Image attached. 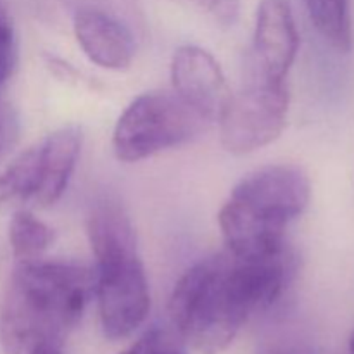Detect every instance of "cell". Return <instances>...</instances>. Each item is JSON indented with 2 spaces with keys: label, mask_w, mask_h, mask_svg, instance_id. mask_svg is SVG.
<instances>
[{
  "label": "cell",
  "mask_w": 354,
  "mask_h": 354,
  "mask_svg": "<svg viewBox=\"0 0 354 354\" xmlns=\"http://www.w3.org/2000/svg\"><path fill=\"white\" fill-rule=\"evenodd\" d=\"M296 272L289 248L244 258L225 249L187 270L169 297V320L182 341L203 354H220L254 311L272 306Z\"/></svg>",
  "instance_id": "cell-1"
},
{
  "label": "cell",
  "mask_w": 354,
  "mask_h": 354,
  "mask_svg": "<svg viewBox=\"0 0 354 354\" xmlns=\"http://www.w3.org/2000/svg\"><path fill=\"white\" fill-rule=\"evenodd\" d=\"M93 290V273L61 261H19L10 273L0 341L6 354H62Z\"/></svg>",
  "instance_id": "cell-2"
},
{
  "label": "cell",
  "mask_w": 354,
  "mask_h": 354,
  "mask_svg": "<svg viewBox=\"0 0 354 354\" xmlns=\"http://www.w3.org/2000/svg\"><path fill=\"white\" fill-rule=\"evenodd\" d=\"M86 234L95 256L93 290L100 327L107 339L121 341L140 328L151 310L135 228L120 204L102 201L90 209Z\"/></svg>",
  "instance_id": "cell-3"
},
{
  "label": "cell",
  "mask_w": 354,
  "mask_h": 354,
  "mask_svg": "<svg viewBox=\"0 0 354 354\" xmlns=\"http://www.w3.org/2000/svg\"><path fill=\"white\" fill-rule=\"evenodd\" d=\"M310 199V178L297 166H266L248 175L218 216L227 251L261 258L287 249V227L304 213Z\"/></svg>",
  "instance_id": "cell-4"
},
{
  "label": "cell",
  "mask_w": 354,
  "mask_h": 354,
  "mask_svg": "<svg viewBox=\"0 0 354 354\" xmlns=\"http://www.w3.org/2000/svg\"><path fill=\"white\" fill-rule=\"evenodd\" d=\"M206 123L175 92L142 93L118 120L113 151L120 161H144L190 142Z\"/></svg>",
  "instance_id": "cell-5"
},
{
  "label": "cell",
  "mask_w": 354,
  "mask_h": 354,
  "mask_svg": "<svg viewBox=\"0 0 354 354\" xmlns=\"http://www.w3.org/2000/svg\"><path fill=\"white\" fill-rule=\"evenodd\" d=\"M289 113V88L286 80L252 76L237 93H230L221 111V144L237 156L251 154L280 137Z\"/></svg>",
  "instance_id": "cell-6"
},
{
  "label": "cell",
  "mask_w": 354,
  "mask_h": 354,
  "mask_svg": "<svg viewBox=\"0 0 354 354\" xmlns=\"http://www.w3.org/2000/svg\"><path fill=\"white\" fill-rule=\"evenodd\" d=\"M169 73L173 92L207 123L218 121L230 90L216 59L197 45H183L173 54Z\"/></svg>",
  "instance_id": "cell-7"
},
{
  "label": "cell",
  "mask_w": 354,
  "mask_h": 354,
  "mask_svg": "<svg viewBox=\"0 0 354 354\" xmlns=\"http://www.w3.org/2000/svg\"><path fill=\"white\" fill-rule=\"evenodd\" d=\"M299 48V33L289 0H261L252 37V76L286 80Z\"/></svg>",
  "instance_id": "cell-8"
},
{
  "label": "cell",
  "mask_w": 354,
  "mask_h": 354,
  "mask_svg": "<svg viewBox=\"0 0 354 354\" xmlns=\"http://www.w3.org/2000/svg\"><path fill=\"white\" fill-rule=\"evenodd\" d=\"M75 37L86 57L104 69H127L135 57L133 35L123 23L102 10H78Z\"/></svg>",
  "instance_id": "cell-9"
},
{
  "label": "cell",
  "mask_w": 354,
  "mask_h": 354,
  "mask_svg": "<svg viewBox=\"0 0 354 354\" xmlns=\"http://www.w3.org/2000/svg\"><path fill=\"white\" fill-rule=\"evenodd\" d=\"M40 185L33 204L50 207L64 194L82 151L78 127H64L40 142Z\"/></svg>",
  "instance_id": "cell-10"
},
{
  "label": "cell",
  "mask_w": 354,
  "mask_h": 354,
  "mask_svg": "<svg viewBox=\"0 0 354 354\" xmlns=\"http://www.w3.org/2000/svg\"><path fill=\"white\" fill-rule=\"evenodd\" d=\"M315 30L335 50L348 54L353 48L351 0H303Z\"/></svg>",
  "instance_id": "cell-11"
},
{
  "label": "cell",
  "mask_w": 354,
  "mask_h": 354,
  "mask_svg": "<svg viewBox=\"0 0 354 354\" xmlns=\"http://www.w3.org/2000/svg\"><path fill=\"white\" fill-rule=\"evenodd\" d=\"M40 185V145H33L0 173V207L33 203Z\"/></svg>",
  "instance_id": "cell-12"
},
{
  "label": "cell",
  "mask_w": 354,
  "mask_h": 354,
  "mask_svg": "<svg viewBox=\"0 0 354 354\" xmlns=\"http://www.w3.org/2000/svg\"><path fill=\"white\" fill-rule=\"evenodd\" d=\"M54 242V230L26 209L16 211L9 223V244L16 263L40 259Z\"/></svg>",
  "instance_id": "cell-13"
},
{
  "label": "cell",
  "mask_w": 354,
  "mask_h": 354,
  "mask_svg": "<svg viewBox=\"0 0 354 354\" xmlns=\"http://www.w3.org/2000/svg\"><path fill=\"white\" fill-rule=\"evenodd\" d=\"M175 2L196 7L220 26H232L237 21L239 7H241V0H175Z\"/></svg>",
  "instance_id": "cell-14"
},
{
  "label": "cell",
  "mask_w": 354,
  "mask_h": 354,
  "mask_svg": "<svg viewBox=\"0 0 354 354\" xmlns=\"http://www.w3.org/2000/svg\"><path fill=\"white\" fill-rule=\"evenodd\" d=\"M17 62V45L14 30L6 14L0 10V85L12 75Z\"/></svg>",
  "instance_id": "cell-15"
},
{
  "label": "cell",
  "mask_w": 354,
  "mask_h": 354,
  "mask_svg": "<svg viewBox=\"0 0 354 354\" xmlns=\"http://www.w3.org/2000/svg\"><path fill=\"white\" fill-rule=\"evenodd\" d=\"M120 354H185L166 332L151 330Z\"/></svg>",
  "instance_id": "cell-16"
},
{
  "label": "cell",
  "mask_w": 354,
  "mask_h": 354,
  "mask_svg": "<svg viewBox=\"0 0 354 354\" xmlns=\"http://www.w3.org/2000/svg\"><path fill=\"white\" fill-rule=\"evenodd\" d=\"M259 354H311L308 349L301 348L297 344H290V342H273V344L263 348Z\"/></svg>",
  "instance_id": "cell-17"
},
{
  "label": "cell",
  "mask_w": 354,
  "mask_h": 354,
  "mask_svg": "<svg viewBox=\"0 0 354 354\" xmlns=\"http://www.w3.org/2000/svg\"><path fill=\"white\" fill-rule=\"evenodd\" d=\"M349 348H351V353L354 354V334H353V337H351V341H349Z\"/></svg>",
  "instance_id": "cell-18"
},
{
  "label": "cell",
  "mask_w": 354,
  "mask_h": 354,
  "mask_svg": "<svg viewBox=\"0 0 354 354\" xmlns=\"http://www.w3.org/2000/svg\"><path fill=\"white\" fill-rule=\"evenodd\" d=\"M2 142H3V135H0V151H2Z\"/></svg>",
  "instance_id": "cell-19"
}]
</instances>
